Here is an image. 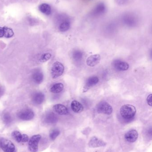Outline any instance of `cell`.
I'll list each match as a JSON object with an SVG mask.
<instances>
[{
    "instance_id": "6da1fadb",
    "label": "cell",
    "mask_w": 152,
    "mask_h": 152,
    "mask_svg": "<svg viewBox=\"0 0 152 152\" xmlns=\"http://www.w3.org/2000/svg\"><path fill=\"white\" fill-rule=\"evenodd\" d=\"M121 21L123 24L129 27H134L136 26L138 22V17L134 13L126 12L121 16Z\"/></svg>"
},
{
    "instance_id": "7a4b0ae2",
    "label": "cell",
    "mask_w": 152,
    "mask_h": 152,
    "mask_svg": "<svg viewBox=\"0 0 152 152\" xmlns=\"http://www.w3.org/2000/svg\"><path fill=\"white\" fill-rule=\"evenodd\" d=\"M136 109L134 105L127 104L122 105L120 109L121 116L126 119H130L134 117Z\"/></svg>"
},
{
    "instance_id": "3957f363",
    "label": "cell",
    "mask_w": 152,
    "mask_h": 152,
    "mask_svg": "<svg viewBox=\"0 0 152 152\" xmlns=\"http://www.w3.org/2000/svg\"><path fill=\"white\" fill-rule=\"evenodd\" d=\"M64 67L61 62L56 61L53 64L51 75L53 78L55 79L62 75L64 72Z\"/></svg>"
},
{
    "instance_id": "277c9868",
    "label": "cell",
    "mask_w": 152,
    "mask_h": 152,
    "mask_svg": "<svg viewBox=\"0 0 152 152\" xmlns=\"http://www.w3.org/2000/svg\"><path fill=\"white\" fill-rule=\"evenodd\" d=\"M0 148L4 152H13L15 150L13 143L4 138H0Z\"/></svg>"
},
{
    "instance_id": "5b68a950",
    "label": "cell",
    "mask_w": 152,
    "mask_h": 152,
    "mask_svg": "<svg viewBox=\"0 0 152 152\" xmlns=\"http://www.w3.org/2000/svg\"><path fill=\"white\" fill-rule=\"evenodd\" d=\"M107 9L104 3L101 2L96 4L90 14L93 17H98L104 14L106 12Z\"/></svg>"
},
{
    "instance_id": "8992f818",
    "label": "cell",
    "mask_w": 152,
    "mask_h": 152,
    "mask_svg": "<svg viewBox=\"0 0 152 152\" xmlns=\"http://www.w3.org/2000/svg\"><path fill=\"white\" fill-rule=\"evenodd\" d=\"M41 138L40 135H35L33 136L29 141V150L31 152H37L38 150V145Z\"/></svg>"
},
{
    "instance_id": "52a82bcc",
    "label": "cell",
    "mask_w": 152,
    "mask_h": 152,
    "mask_svg": "<svg viewBox=\"0 0 152 152\" xmlns=\"http://www.w3.org/2000/svg\"><path fill=\"white\" fill-rule=\"evenodd\" d=\"M97 110L99 113L106 115H110L112 113L113 110L109 104L107 102H103L98 104Z\"/></svg>"
},
{
    "instance_id": "ba28073f",
    "label": "cell",
    "mask_w": 152,
    "mask_h": 152,
    "mask_svg": "<svg viewBox=\"0 0 152 152\" xmlns=\"http://www.w3.org/2000/svg\"><path fill=\"white\" fill-rule=\"evenodd\" d=\"M59 19H60L62 21L59 25V30L62 32L68 31L70 26V23L69 20V18L66 15H61L59 17Z\"/></svg>"
},
{
    "instance_id": "9c48e42d",
    "label": "cell",
    "mask_w": 152,
    "mask_h": 152,
    "mask_svg": "<svg viewBox=\"0 0 152 152\" xmlns=\"http://www.w3.org/2000/svg\"><path fill=\"white\" fill-rule=\"evenodd\" d=\"M19 118L23 121H29L35 116V113L30 109H26L21 111L18 114Z\"/></svg>"
},
{
    "instance_id": "30bf717a",
    "label": "cell",
    "mask_w": 152,
    "mask_h": 152,
    "mask_svg": "<svg viewBox=\"0 0 152 152\" xmlns=\"http://www.w3.org/2000/svg\"><path fill=\"white\" fill-rule=\"evenodd\" d=\"M101 57L98 54H94L88 57L87 59V65L90 67H94L101 61Z\"/></svg>"
},
{
    "instance_id": "8fae6325",
    "label": "cell",
    "mask_w": 152,
    "mask_h": 152,
    "mask_svg": "<svg viewBox=\"0 0 152 152\" xmlns=\"http://www.w3.org/2000/svg\"><path fill=\"white\" fill-rule=\"evenodd\" d=\"M138 137L137 131L135 129H131L126 133L125 138L127 142L134 143L137 140Z\"/></svg>"
},
{
    "instance_id": "7c38bea8",
    "label": "cell",
    "mask_w": 152,
    "mask_h": 152,
    "mask_svg": "<svg viewBox=\"0 0 152 152\" xmlns=\"http://www.w3.org/2000/svg\"><path fill=\"white\" fill-rule=\"evenodd\" d=\"M106 145V143L105 142L102 140H100L95 137H92L88 143V145L91 148H97L104 146Z\"/></svg>"
},
{
    "instance_id": "4fadbf2b",
    "label": "cell",
    "mask_w": 152,
    "mask_h": 152,
    "mask_svg": "<svg viewBox=\"0 0 152 152\" xmlns=\"http://www.w3.org/2000/svg\"><path fill=\"white\" fill-rule=\"evenodd\" d=\"M54 111L59 115H67L68 113V108L63 104H56L53 107Z\"/></svg>"
},
{
    "instance_id": "5bb4252c",
    "label": "cell",
    "mask_w": 152,
    "mask_h": 152,
    "mask_svg": "<svg viewBox=\"0 0 152 152\" xmlns=\"http://www.w3.org/2000/svg\"><path fill=\"white\" fill-rule=\"evenodd\" d=\"M114 66L116 69L119 71H126L129 67L127 62L119 60L116 61L114 62Z\"/></svg>"
},
{
    "instance_id": "9a60e30c",
    "label": "cell",
    "mask_w": 152,
    "mask_h": 152,
    "mask_svg": "<svg viewBox=\"0 0 152 152\" xmlns=\"http://www.w3.org/2000/svg\"><path fill=\"white\" fill-rule=\"evenodd\" d=\"M45 95L42 92H36L32 96V101L36 104H40L44 101Z\"/></svg>"
},
{
    "instance_id": "2e32d148",
    "label": "cell",
    "mask_w": 152,
    "mask_h": 152,
    "mask_svg": "<svg viewBox=\"0 0 152 152\" xmlns=\"http://www.w3.org/2000/svg\"><path fill=\"white\" fill-rule=\"evenodd\" d=\"M71 108L72 111L76 113H79L83 111L84 107L78 101L74 100L71 103Z\"/></svg>"
},
{
    "instance_id": "e0dca14e",
    "label": "cell",
    "mask_w": 152,
    "mask_h": 152,
    "mask_svg": "<svg viewBox=\"0 0 152 152\" xmlns=\"http://www.w3.org/2000/svg\"><path fill=\"white\" fill-rule=\"evenodd\" d=\"M32 77L35 83L40 84L43 80L44 76L42 72L39 70H37L33 74Z\"/></svg>"
},
{
    "instance_id": "ac0fdd59",
    "label": "cell",
    "mask_w": 152,
    "mask_h": 152,
    "mask_svg": "<svg viewBox=\"0 0 152 152\" xmlns=\"http://www.w3.org/2000/svg\"><path fill=\"white\" fill-rule=\"evenodd\" d=\"M39 10L42 13L46 15H49L51 12V9L49 4L46 3H43L39 6Z\"/></svg>"
},
{
    "instance_id": "d6986e66",
    "label": "cell",
    "mask_w": 152,
    "mask_h": 152,
    "mask_svg": "<svg viewBox=\"0 0 152 152\" xmlns=\"http://www.w3.org/2000/svg\"><path fill=\"white\" fill-rule=\"evenodd\" d=\"M63 88H64V85L62 83H56L51 87L50 89V91L54 94H58L62 92Z\"/></svg>"
},
{
    "instance_id": "ffe728a7",
    "label": "cell",
    "mask_w": 152,
    "mask_h": 152,
    "mask_svg": "<svg viewBox=\"0 0 152 152\" xmlns=\"http://www.w3.org/2000/svg\"><path fill=\"white\" fill-rule=\"evenodd\" d=\"M99 78L97 77H92L87 79L86 84L85 88L87 89H88V88L91 87L96 85L99 82Z\"/></svg>"
},
{
    "instance_id": "44dd1931",
    "label": "cell",
    "mask_w": 152,
    "mask_h": 152,
    "mask_svg": "<svg viewBox=\"0 0 152 152\" xmlns=\"http://www.w3.org/2000/svg\"><path fill=\"white\" fill-rule=\"evenodd\" d=\"M45 121L47 123L53 124V123H55L57 121V118L55 114L51 113H48L46 115Z\"/></svg>"
},
{
    "instance_id": "7402d4cb",
    "label": "cell",
    "mask_w": 152,
    "mask_h": 152,
    "mask_svg": "<svg viewBox=\"0 0 152 152\" xmlns=\"http://www.w3.org/2000/svg\"><path fill=\"white\" fill-rule=\"evenodd\" d=\"M4 36L6 38H10L14 35V33L11 28L7 27H4Z\"/></svg>"
},
{
    "instance_id": "603a6c76",
    "label": "cell",
    "mask_w": 152,
    "mask_h": 152,
    "mask_svg": "<svg viewBox=\"0 0 152 152\" xmlns=\"http://www.w3.org/2000/svg\"><path fill=\"white\" fill-rule=\"evenodd\" d=\"M12 136L13 138L17 141L18 142H21L22 139V134H21L20 132L18 131H14L12 133Z\"/></svg>"
},
{
    "instance_id": "cb8c5ba5",
    "label": "cell",
    "mask_w": 152,
    "mask_h": 152,
    "mask_svg": "<svg viewBox=\"0 0 152 152\" xmlns=\"http://www.w3.org/2000/svg\"><path fill=\"white\" fill-rule=\"evenodd\" d=\"M3 120L5 124L7 125L10 124L12 121V117L10 114L8 113H4L3 116Z\"/></svg>"
},
{
    "instance_id": "d4e9b609",
    "label": "cell",
    "mask_w": 152,
    "mask_h": 152,
    "mask_svg": "<svg viewBox=\"0 0 152 152\" xmlns=\"http://www.w3.org/2000/svg\"><path fill=\"white\" fill-rule=\"evenodd\" d=\"M60 131L58 129H54L51 131L50 134V137L52 140H54L59 135Z\"/></svg>"
},
{
    "instance_id": "484cf974",
    "label": "cell",
    "mask_w": 152,
    "mask_h": 152,
    "mask_svg": "<svg viewBox=\"0 0 152 152\" xmlns=\"http://www.w3.org/2000/svg\"><path fill=\"white\" fill-rule=\"evenodd\" d=\"M51 57V54L50 53H45L43 54L40 58V61L42 62H45L48 61Z\"/></svg>"
},
{
    "instance_id": "4316f807",
    "label": "cell",
    "mask_w": 152,
    "mask_h": 152,
    "mask_svg": "<svg viewBox=\"0 0 152 152\" xmlns=\"http://www.w3.org/2000/svg\"><path fill=\"white\" fill-rule=\"evenodd\" d=\"M117 4L120 5H123L127 4L129 0H115Z\"/></svg>"
},
{
    "instance_id": "83f0119b",
    "label": "cell",
    "mask_w": 152,
    "mask_h": 152,
    "mask_svg": "<svg viewBox=\"0 0 152 152\" xmlns=\"http://www.w3.org/2000/svg\"><path fill=\"white\" fill-rule=\"evenodd\" d=\"M73 57L75 58L76 59H80L82 57V54L80 52H76L74 53Z\"/></svg>"
},
{
    "instance_id": "f1b7e54d",
    "label": "cell",
    "mask_w": 152,
    "mask_h": 152,
    "mask_svg": "<svg viewBox=\"0 0 152 152\" xmlns=\"http://www.w3.org/2000/svg\"><path fill=\"white\" fill-rule=\"evenodd\" d=\"M29 140V138L26 134H22L21 142L24 143L26 142H28Z\"/></svg>"
},
{
    "instance_id": "f546056e",
    "label": "cell",
    "mask_w": 152,
    "mask_h": 152,
    "mask_svg": "<svg viewBox=\"0 0 152 152\" xmlns=\"http://www.w3.org/2000/svg\"><path fill=\"white\" fill-rule=\"evenodd\" d=\"M147 102L148 104L150 105V106H152V94L149 95L147 98Z\"/></svg>"
},
{
    "instance_id": "4dcf8cb0",
    "label": "cell",
    "mask_w": 152,
    "mask_h": 152,
    "mask_svg": "<svg viewBox=\"0 0 152 152\" xmlns=\"http://www.w3.org/2000/svg\"><path fill=\"white\" fill-rule=\"evenodd\" d=\"M4 37V28L0 26V37Z\"/></svg>"
},
{
    "instance_id": "1f68e13d",
    "label": "cell",
    "mask_w": 152,
    "mask_h": 152,
    "mask_svg": "<svg viewBox=\"0 0 152 152\" xmlns=\"http://www.w3.org/2000/svg\"><path fill=\"white\" fill-rule=\"evenodd\" d=\"M2 93V89L1 88L0 86V96L1 94Z\"/></svg>"
},
{
    "instance_id": "d6a6232c",
    "label": "cell",
    "mask_w": 152,
    "mask_h": 152,
    "mask_svg": "<svg viewBox=\"0 0 152 152\" xmlns=\"http://www.w3.org/2000/svg\"><path fill=\"white\" fill-rule=\"evenodd\" d=\"M84 1H91V0H84Z\"/></svg>"
},
{
    "instance_id": "836d02e7",
    "label": "cell",
    "mask_w": 152,
    "mask_h": 152,
    "mask_svg": "<svg viewBox=\"0 0 152 152\" xmlns=\"http://www.w3.org/2000/svg\"><path fill=\"white\" fill-rule=\"evenodd\" d=\"M15 152L14 151V152Z\"/></svg>"
}]
</instances>
